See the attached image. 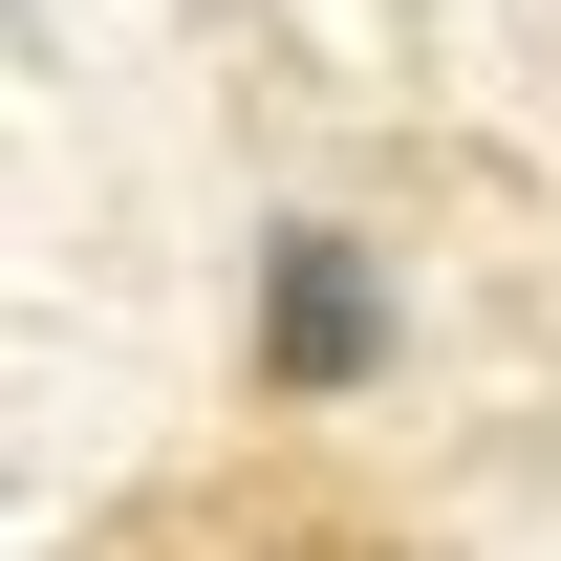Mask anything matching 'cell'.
I'll list each match as a JSON object with an SVG mask.
<instances>
[{"mask_svg":"<svg viewBox=\"0 0 561 561\" xmlns=\"http://www.w3.org/2000/svg\"><path fill=\"white\" fill-rule=\"evenodd\" d=\"M367 367H389V280H367L346 238H280L260 260V389L324 411V389H367Z\"/></svg>","mask_w":561,"mask_h":561,"instance_id":"1","label":"cell"}]
</instances>
